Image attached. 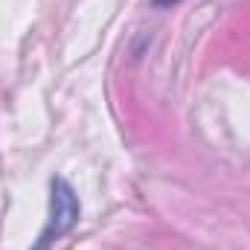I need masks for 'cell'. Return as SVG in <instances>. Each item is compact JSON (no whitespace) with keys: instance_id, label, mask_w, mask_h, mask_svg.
Wrapping results in <instances>:
<instances>
[{"instance_id":"7a4b0ae2","label":"cell","mask_w":250,"mask_h":250,"mask_svg":"<svg viewBox=\"0 0 250 250\" xmlns=\"http://www.w3.org/2000/svg\"><path fill=\"white\" fill-rule=\"evenodd\" d=\"M157 6H166V3H178V0H154Z\"/></svg>"},{"instance_id":"6da1fadb","label":"cell","mask_w":250,"mask_h":250,"mask_svg":"<svg viewBox=\"0 0 250 250\" xmlns=\"http://www.w3.org/2000/svg\"><path fill=\"white\" fill-rule=\"evenodd\" d=\"M79 215H82V204L76 198V189L64 178H53L50 181V218L32 250H50L79 224Z\"/></svg>"}]
</instances>
